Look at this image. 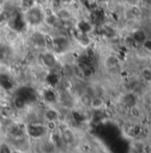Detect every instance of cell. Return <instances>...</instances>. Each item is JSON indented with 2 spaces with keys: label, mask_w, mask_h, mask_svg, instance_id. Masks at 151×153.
<instances>
[{
  "label": "cell",
  "mask_w": 151,
  "mask_h": 153,
  "mask_svg": "<svg viewBox=\"0 0 151 153\" xmlns=\"http://www.w3.org/2000/svg\"><path fill=\"white\" fill-rule=\"evenodd\" d=\"M45 18V12L40 4H35L28 7L23 14V19L27 28L31 30L39 29L44 25Z\"/></svg>",
  "instance_id": "1"
},
{
  "label": "cell",
  "mask_w": 151,
  "mask_h": 153,
  "mask_svg": "<svg viewBox=\"0 0 151 153\" xmlns=\"http://www.w3.org/2000/svg\"><path fill=\"white\" fill-rule=\"evenodd\" d=\"M49 131V128L44 123L34 122L29 123L25 126V133L27 135L34 140H40L44 138Z\"/></svg>",
  "instance_id": "2"
},
{
  "label": "cell",
  "mask_w": 151,
  "mask_h": 153,
  "mask_svg": "<svg viewBox=\"0 0 151 153\" xmlns=\"http://www.w3.org/2000/svg\"><path fill=\"white\" fill-rule=\"evenodd\" d=\"M49 107L45 109L43 112V117L48 124H55L60 120L61 114L59 111L53 105H48Z\"/></svg>",
  "instance_id": "3"
},
{
  "label": "cell",
  "mask_w": 151,
  "mask_h": 153,
  "mask_svg": "<svg viewBox=\"0 0 151 153\" xmlns=\"http://www.w3.org/2000/svg\"><path fill=\"white\" fill-rule=\"evenodd\" d=\"M107 101L105 97L103 96H94L92 98L91 104H90V109L93 110V111H102L105 106H106Z\"/></svg>",
  "instance_id": "4"
},
{
  "label": "cell",
  "mask_w": 151,
  "mask_h": 153,
  "mask_svg": "<svg viewBox=\"0 0 151 153\" xmlns=\"http://www.w3.org/2000/svg\"><path fill=\"white\" fill-rule=\"evenodd\" d=\"M148 53H151V38H148L141 45Z\"/></svg>",
  "instance_id": "5"
},
{
  "label": "cell",
  "mask_w": 151,
  "mask_h": 153,
  "mask_svg": "<svg viewBox=\"0 0 151 153\" xmlns=\"http://www.w3.org/2000/svg\"><path fill=\"white\" fill-rule=\"evenodd\" d=\"M0 153H13L11 148L6 143H2L0 145Z\"/></svg>",
  "instance_id": "6"
},
{
  "label": "cell",
  "mask_w": 151,
  "mask_h": 153,
  "mask_svg": "<svg viewBox=\"0 0 151 153\" xmlns=\"http://www.w3.org/2000/svg\"><path fill=\"white\" fill-rule=\"evenodd\" d=\"M124 2L129 6H134V5H140L141 4L140 0H124Z\"/></svg>",
  "instance_id": "7"
},
{
  "label": "cell",
  "mask_w": 151,
  "mask_h": 153,
  "mask_svg": "<svg viewBox=\"0 0 151 153\" xmlns=\"http://www.w3.org/2000/svg\"><path fill=\"white\" fill-rule=\"evenodd\" d=\"M140 2L145 5H151V0H140Z\"/></svg>",
  "instance_id": "8"
},
{
  "label": "cell",
  "mask_w": 151,
  "mask_h": 153,
  "mask_svg": "<svg viewBox=\"0 0 151 153\" xmlns=\"http://www.w3.org/2000/svg\"><path fill=\"white\" fill-rule=\"evenodd\" d=\"M0 40H1V38H0Z\"/></svg>",
  "instance_id": "9"
}]
</instances>
